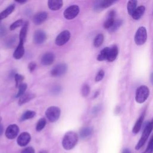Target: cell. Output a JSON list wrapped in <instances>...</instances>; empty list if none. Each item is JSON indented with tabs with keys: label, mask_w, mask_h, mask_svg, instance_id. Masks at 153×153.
<instances>
[{
	"label": "cell",
	"mask_w": 153,
	"mask_h": 153,
	"mask_svg": "<svg viewBox=\"0 0 153 153\" xmlns=\"http://www.w3.org/2000/svg\"><path fill=\"white\" fill-rule=\"evenodd\" d=\"M35 97V94H34L33 93H25L19 97L18 103L19 105H22L23 104L26 102H28L29 101L33 99Z\"/></svg>",
	"instance_id": "cell-17"
},
{
	"label": "cell",
	"mask_w": 153,
	"mask_h": 153,
	"mask_svg": "<svg viewBox=\"0 0 153 153\" xmlns=\"http://www.w3.org/2000/svg\"><path fill=\"white\" fill-rule=\"evenodd\" d=\"M26 1H17V2H19V3H20V4H23V3H25Z\"/></svg>",
	"instance_id": "cell-47"
},
{
	"label": "cell",
	"mask_w": 153,
	"mask_h": 153,
	"mask_svg": "<svg viewBox=\"0 0 153 153\" xmlns=\"http://www.w3.org/2000/svg\"><path fill=\"white\" fill-rule=\"evenodd\" d=\"M118 54V48L116 45L109 48V51L107 60L109 62H113L117 58Z\"/></svg>",
	"instance_id": "cell-18"
},
{
	"label": "cell",
	"mask_w": 153,
	"mask_h": 153,
	"mask_svg": "<svg viewBox=\"0 0 153 153\" xmlns=\"http://www.w3.org/2000/svg\"><path fill=\"white\" fill-rule=\"evenodd\" d=\"M35 115V112L33 111H27L25 112L20 118V121H25L28 119L32 118Z\"/></svg>",
	"instance_id": "cell-27"
},
{
	"label": "cell",
	"mask_w": 153,
	"mask_h": 153,
	"mask_svg": "<svg viewBox=\"0 0 153 153\" xmlns=\"http://www.w3.org/2000/svg\"><path fill=\"white\" fill-rule=\"evenodd\" d=\"M153 152V135L149 140L146 149L144 153H152Z\"/></svg>",
	"instance_id": "cell-36"
},
{
	"label": "cell",
	"mask_w": 153,
	"mask_h": 153,
	"mask_svg": "<svg viewBox=\"0 0 153 153\" xmlns=\"http://www.w3.org/2000/svg\"><path fill=\"white\" fill-rule=\"evenodd\" d=\"M150 79H151V82L152 84H153V72H152V73L151 74V75Z\"/></svg>",
	"instance_id": "cell-45"
},
{
	"label": "cell",
	"mask_w": 153,
	"mask_h": 153,
	"mask_svg": "<svg viewBox=\"0 0 153 153\" xmlns=\"http://www.w3.org/2000/svg\"><path fill=\"white\" fill-rule=\"evenodd\" d=\"M63 6L62 0H49L48 1V7L52 11H57L60 9Z\"/></svg>",
	"instance_id": "cell-15"
},
{
	"label": "cell",
	"mask_w": 153,
	"mask_h": 153,
	"mask_svg": "<svg viewBox=\"0 0 153 153\" xmlns=\"http://www.w3.org/2000/svg\"><path fill=\"white\" fill-rule=\"evenodd\" d=\"M46 39L45 33L41 30H38L33 34V41L36 44H42Z\"/></svg>",
	"instance_id": "cell-11"
},
{
	"label": "cell",
	"mask_w": 153,
	"mask_h": 153,
	"mask_svg": "<svg viewBox=\"0 0 153 153\" xmlns=\"http://www.w3.org/2000/svg\"><path fill=\"white\" fill-rule=\"evenodd\" d=\"M20 153H35V151L32 147H27L23 149Z\"/></svg>",
	"instance_id": "cell-38"
},
{
	"label": "cell",
	"mask_w": 153,
	"mask_h": 153,
	"mask_svg": "<svg viewBox=\"0 0 153 153\" xmlns=\"http://www.w3.org/2000/svg\"><path fill=\"white\" fill-rule=\"evenodd\" d=\"M78 140V134L74 131L67 132L62 140L63 147L66 149L69 150L72 149L77 143Z\"/></svg>",
	"instance_id": "cell-1"
},
{
	"label": "cell",
	"mask_w": 153,
	"mask_h": 153,
	"mask_svg": "<svg viewBox=\"0 0 153 153\" xmlns=\"http://www.w3.org/2000/svg\"><path fill=\"white\" fill-rule=\"evenodd\" d=\"M145 7L143 5L139 6V7L136 8L135 11L131 15L132 18L135 20H139L143 16V14L145 13Z\"/></svg>",
	"instance_id": "cell-19"
},
{
	"label": "cell",
	"mask_w": 153,
	"mask_h": 153,
	"mask_svg": "<svg viewBox=\"0 0 153 153\" xmlns=\"http://www.w3.org/2000/svg\"><path fill=\"white\" fill-rule=\"evenodd\" d=\"M19 131V128L16 124L10 125L5 131V136L8 139H13L16 137Z\"/></svg>",
	"instance_id": "cell-9"
},
{
	"label": "cell",
	"mask_w": 153,
	"mask_h": 153,
	"mask_svg": "<svg viewBox=\"0 0 153 153\" xmlns=\"http://www.w3.org/2000/svg\"><path fill=\"white\" fill-rule=\"evenodd\" d=\"M99 91H97L95 93L94 95V98L97 97L98 96V95H99Z\"/></svg>",
	"instance_id": "cell-44"
},
{
	"label": "cell",
	"mask_w": 153,
	"mask_h": 153,
	"mask_svg": "<svg viewBox=\"0 0 153 153\" xmlns=\"http://www.w3.org/2000/svg\"><path fill=\"white\" fill-rule=\"evenodd\" d=\"M62 88L60 85H55L51 87V88L50 90V92L53 95H58L60 93V92L62 91Z\"/></svg>",
	"instance_id": "cell-33"
},
{
	"label": "cell",
	"mask_w": 153,
	"mask_h": 153,
	"mask_svg": "<svg viewBox=\"0 0 153 153\" xmlns=\"http://www.w3.org/2000/svg\"><path fill=\"white\" fill-rule=\"evenodd\" d=\"M122 153H131V151L128 148H125L122 151Z\"/></svg>",
	"instance_id": "cell-42"
},
{
	"label": "cell",
	"mask_w": 153,
	"mask_h": 153,
	"mask_svg": "<svg viewBox=\"0 0 153 153\" xmlns=\"http://www.w3.org/2000/svg\"><path fill=\"white\" fill-rule=\"evenodd\" d=\"M122 23H123L122 20H115V22L113 23V25H112V26L109 29V31L110 32H113L116 31L121 26Z\"/></svg>",
	"instance_id": "cell-28"
},
{
	"label": "cell",
	"mask_w": 153,
	"mask_h": 153,
	"mask_svg": "<svg viewBox=\"0 0 153 153\" xmlns=\"http://www.w3.org/2000/svg\"><path fill=\"white\" fill-rule=\"evenodd\" d=\"M68 70L66 64L61 63L56 65L51 71V75L54 77H59L63 75Z\"/></svg>",
	"instance_id": "cell-7"
},
{
	"label": "cell",
	"mask_w": 153,
	"mask_h": 153,
	"mask_svg": "<svg viewBox=\"0 0 153 153\" xmlns=\"http://www.w3.org/2000/svg\"><path fill=\"white\" fill-rule=\"evenodd\" d=\"M90 88L88 84H84L81 88V94L83 97H87L90 93Z\"/></svg>",
	"instance_id": "cell-34"
},
{
	"label": "cell",
	"mask_w": 153,
	"mask_h": 153,
	"mask_svg": "<svg viewBox=\"0 0 153 153\" xmlns=\"http://www.w3.org/2000/svg\"><path fill=\"white\" fill-rule=\"evenodd\" d=\"M149 90L146 85H140L136 91L135 100L139 103H143L148 97Z\"/></svg>",
	"instance_id": "cell-3"
},
{
	"label": "cell",
	"mask_w": 153,
	"mask_h": 153,
	"mask_svg": "<svg viewBox=\"0 0 153 153\" xmlns=\"http://www.w3.org/2000/svg\"><path fill=\"white\" fill-rule=\"evenodd\" d=\"M60 109L57 106H50L45 111V115L47 118L52 123L56 121L60 117Z\"/></svg>",
	"instance_id": "cell-4"
},
{
	"label": "cell",
	"mask_w": 153,
	"mask_h": 153,
	"mask_svg": "<svg viewBox=\"0 0 153 153\" xmlns=\"http://www.w3.org/2000/svg\"><path fill=\"white\" fill-rule=\"evenodd\" d=\"M31 139L30 135L29 133L23 132L21 133L17 138V144L20 146H26L30 142Z\"/></svg>",
	"instance_id": "cell-10"
},
{
	"label": "cell",
	"mask_w": 153,
	"mask_h": 153,
	"mask_svg": "<svg viewBox=\"0 0 153 153\" xmlns=\"http://www.w3.org/2000/svg\"><path fill=\"white\" fill-rule=\"evenodd\" d=\"M38 153H48V152L46 150H42V151H39Z\"/></svg>",
	"instance_id": "cell-46"
},
{
	"label": "cell",
	"mask_w": 153,
	"mask_h": 153,
	"mask_svg": "<svg viewBox=\"0 0 153 153\" xmlns=\"http://www.w3.org/2000/svg\"><path fill=\"white\" fill-rule=\"evenodd\" d=\"M101 109V106L100 105H97V106H96L95 107H94V108L92 110V113L93 114H97V112H99Z\"/></svg>",
	"instance_id": "cell-41"
},
{
	"label": "cell",
	"mask_w": 153,
	"mask_h": 153,
	"mask_svg": "<svg viewBox=\"0 0 153 153\" xmlns=\"http://www.w3.org/2000/svg\"><path fill=\"white\" fill-rule=\"evenodd\" d=\"M152 130H153V119L146 125V126L143 131V133L142 134L141 137L135 146L136 149L138 150V149H140L143 146V145L147 140V139Z\"/></svg>",
	"instance_id": "cell-2"
},
{
	"label": "cell",
	"mask_w": 153,
	"mask_h": 153,
	"mask_svg": "<svg viewBox=\"0 0 153 153\" xmlns=\"http://www.w3.org/2000/svg\"><path fill=\"white\" fill-rule=\"evenodd\" d=\"M46 124V120L44 118H40L38 121L37 122V124H36V131H39L41 130H42L45 126Z\"/></svg>",
	"instance_id": "cell-30"
},
{
	"label": "cell",
	"mask_w": 153,
	"mask_h": 153,
	"mask_svg": "<svg viewBox=\"0 0 153 153\" xmlns=\"http://www.w3.org/2000/svg\"><path fill=\"white\" fill-rule=\"evenodd\" d=\"M23 25V20L22 19H19L16 22H14V23H13L10 26V29L11 30H14L15 29L20 27V26H22Z\"/></svg>",
	"instance_id": "cell-35"
},
{
	"label": "cell",
	"mask_w": 153,
	"mask_h": 153,
	"mask_svg": "<svg viewBox=\"0 0 153 153\" xmlns=\"http://www.w3.org/2000/svg\"><path fill=\"white\" fill-rule=\"evenodd\" d=\"M115 16V12L113 10L111 11L108 14V17L106 20L105 21L103 25V26L105 29H109L112 26V25L115 22V19H114Z\"/></svg>",
	"instance_id": "cell-16"
},
{
	"label": "cell",
	"mask_w": 153,
	"mask_h": 153,
	"mask_svg": "<svg viewBox=\"0 0 153 153\" xmlns=\"http://www.w3.org/2000/svg\"><path fill=\"white\" fill-rule=\"evenodd\" d=\"M48 13L45 11H40L36 13L33 17V22L35 25L42 23L47 18Z\"/></svg>",
	"instance_id": "cell-13"
},
{
	"label": "cell",
	"mask_w": 153,
	"mask_h": 153,
	"mask_svg": "<svg viewBox=\"0 0 153 153\" xmlns=\"http://www.w3.org/2000/svg\"><path fill=\"white\" fill-rule=\"evenodd\" d=\"M27 88V84L25 83H23L22 84H21L19 87V91L17 93V94L16 96V97H20L21 96H22L23 94H25V90Z\"/></svg>",
	"instance_id": "cell-32"
},
{
	"label": "cell",
	"mask_w": 153,
	"mask_h": 153,
	"mask_svg": "<svg viewBox=\"0 0 153 153\" xmlns=\"http://www.w3.org/2000/svg\"><path fill=\"white\" fill-rule=\"evenodd\" d=\"M93 133V128L90 127H85L82 128L79 131V136L82 139H85L90 136Z\"/></svg>",
	"instance_id": "cell-23"
},
{
	"label": "cell",
	"mask_w": 153,
	"mask_h": 153,
	"mask_svg": "<svg viewBox=\"0 0 153 153\" xmlns=\"http://www.w3.org/2000/svg\"><path fill=\"white\" fill-rule=\"evenodd\" d=\"M147 39V32L145 27L141 26L137 30L134 36V42L138 45L143 44Z\"/></svg>",
	"instance_id": "cell-5"
},
{
	"label": "cell",
	"mask_w": 153,
	"mask_h": 153,
	"mask_svg": "<svg viewBox=\"0 0 153 153\" xmlns=\"http://www.w3.org/2000/svg\"><path fill=\"white\" fill-rule=\"evenodd\" d=\"M54 59V54L51 52H47L42 56L41 62L43 65L48 66L51 65L53 63Z\"/></svg>",
	"instance_id": "cell-12"
},
{
	"label": "cell",
	"mask_w": 153,
	"mask_h": 153,
	"mask_svg": "<svg viewBox=\"0 0 153 153\" xmlns=\"http://www.w3.org/2000/svg\"><path fill=\"white\" fill-rule=\"evenodd\" d=\"M7 33L6 28L4 26H2L0 27V37L4 36Z\"/></svg>",
	"instance_id": "cell-40"
},
{
	"label": "cell",
	"mask_w": 153,
	"mask_h": 153,
	"mask_svg": "<svg viewBox=\"0 0 153 153\" xmlns=\"http://www.w3.org/2000/svg\"><path fill=\"white\" fill-rule=\"evenodd\" d=\"M36 65L35 62H30L29 63L28 65V69L29 70V71L31 72H33L35 69L36 68Z\"/></svg>",
	"instance_id": "cell-39"
},
{
	"label": "cell",
	"mask_w": 153,
	"mask_h": 153,
	"mask_svg": "<svg viewBox=\"0 0 153 153\" xmlns=\"http://www.w3.org/2000/svg\"><path fill=\"white\" fill-rule=\"evenodd\" d=\"M28 26H29V23L28 22H25V23L23 25L22 28L21 29L20 31V34H19V41H23L25 42L26 35H27V29H28Z\"/></svg>",
	"instance_id": "cell-21"
},
{
	"label": "cell",
	"mask_w": 153,
	"mask_h": 153,
	"mask_svg": "<svg viewBox=\"0 0 153 153\" xmlns=\"http://www.w3.org/2000/svg\"><path fill=\"white\" fill-rule=\"evenodd\" d=\"M143 120H144V115L142 114V115L137 119V120L136 121V122L134 126L133 127L132 131H133V133L136 134V133H137L139 131V130H140V128H141V127H142V125Z\"/></svg>",
	"instance_id": "cell-22"
},
{
	"label": "cell",
	"mask_w": 153,
	"mask_h": 153,
	"mask_svg": "<svg viewBox=\"0 0 153 153\" xmlns=\"http://www.w3.org/2000/svg\"><path fill=\"white\" fill-rule=\"evenodd\" d=\"M16 38H17V37L16 36H12L11 37L9 38L8 39H7V41L5 42L6 47L8 48L13 47L16 44Z\"/></svg>",
	"instance_id": "cell-29"
},
{
	"label": "cell",
	"mask_w": 153,
	"mask_h": 153,
	"mask_svg": "<svg viewBox=\"0 0 153 153\" xmlns=\"http://www.w3.org/2000/svg\"><path fill=\"white\" fill-rule=\"evenodd\" d=\"M71 33L69 30H63L60 32L56 37L55 43L58 46H62L65 45L70 39Z\"/></svg>",
	"instance_id": "cell-8"
},
{
	"label": "cell",
	"mask_w": 153,
	"mask_h": 153,
	"mask_svg": "<svg viewBox=\"0 0 153 153\" xmlns=\"http://www.w3.org/2000/svg\"><path fill=\"white\" fill-rule=\"evenodd\" d=\"M1 120H2V118H1V117L0 116V123H1Z\"/></svg>",
	"instance_id": "cell-48"
},
{
	"label": "cell",
	"mask_w": 153,
	"mask_h": 153,
	"mask_svg": "<svg viewBox=\"0 0 153 153\" xmlns=\"http://www.w3.org/2000/svg\"><path fill=\"white\" fill-rule=\"evenodd\" d=\"M14 77V79L16 81V87H19V86L23 84L22 82L23 81L24 78H25L24 76L20 74H16Z\"/></svg>",
	"instance_id": "cell-31"
},
{
	"label": "cell",
	"mask_w": 153,
	"mask_h": 153,
	"mask_svg": "<svg viewBox=\"0 0 153 153\" xmlns=\"http://www.w3.org/2000/svg\"><path fill=\"white\" fill-rule=\"evenodd\" d=\"M25 53V48H24V42L19 41V43L16 48L14 53L13 57L15 59H21Z\"/></svg>",
	"instance_id": "cell-14"
},
{
	"label": "cell",
	"mask_w": 153,
	"mask_h": 153,
	"mask_svg": "<svg viewBox=\"0 0 153 153\" xmlns=\"http://www.w3.org/2000/svg\"><path fill=\"white\" fill-rule=\"evenodd\" d=\"M109 51V47H105L102 51L100 52L99 55L97 57V60L99 61H103L106 59H107L108 54Z\"/></svg>",
	"instance_id": "cell-25"
},
{
	"label": "cell",
	"mask_w": 153,
	"mask_h": 153,
	"mask_svg": "<svg viewBox=\"0 0 153 153\" xmlns=\"http://www.w3.org/2000/svg\"><path fill=\"white\" fill-rule=\"evenodd\" d=\"M0 22H1V21H0Z\"/></svg>",
	"instance_id": "cell-49"
},
{
	"label": "cell",
	"mask_w": 153,
	"mask_h": 153,
	"mask_svg": "<svg viewBox=\"0 0 153 153\" xmlns=\"http://www.w3.org/2000/svg\"><path fill=\"white\" fill-rule=\"evenodd\" d=\"M79 12V7L76 5H72L64 11L63 16L67 20H72L77 16Z\"/></svg>",
	"instance_id": "cell-6"
},
{
	"label": "cell",
	"mask_w": 153,
	"mask_h": 153,
	"mask_svg": "<svg viewBox=\"0 0 153 153\" xmlns=\"http://www.w3.org/2000/svg\"><path fill=\"white\" fill-rule=\"evenodd\" d=\"M104 75H105V72H104V71H103V70H100V71L98 72V73L97 74L96 76L95 81H96V82H99V81H101V80L103 79Z\"/></svg>",
	"instance_id": "cell-37"
},
{
	"label": "cell",
	"mask_w": 153,
	"mask_h": 153,
	"mask_svg": "<svg viewBox=\"0 0 153 153\" xmlns=\"http://www.w3.org/2000/svg\"><path fill=\"white\" fill-rule=\"evenodd\" d=\"M103 41H104V36H103V34L99 33V34L97 35V36L95 37L94 41H93L94 46L96 47H100L102 44Z\"/></svg>",
	"instance_id": "cell-26"
},
{
	"label": "cell",
	"mask_w": 153,
	"mask_h": 153,
	"mask_svg": "<svg viewBox=\"0 0 153 153\" xmlns=\"http://www.w3.org/2000/svg\"><path fill=\"white\" fill-rule=\"evenodd\" d=\"M137 1L136 0H131L127 2V12L128 14L131 16L135 10L136 9V6H137Z\"/></svg>",
	"instance_id": "cell-24"
},
{
	"label": "cell",
	"mask_w": 153,
	"mask_h": 153,
	"mask_svg": "<svg viewBox=\"0 0 153 153\" xmlns=\"http://www.w3.org/2000/svg\"><path fill=\"white\" fill-rule=\"evenodd\" d=\"M14 8V4H11L8 7H7L3 11L0 13V21L8 17L11 13H13Z\"/></svg>",
	"instance_id": "cell-20"
},
{
	"label": "cell",
	"mask_w": 153,
	"mask_h": 153,
	"mask_svg": "<svg viewBox=\"0 0 153 153\" xmlns=\"http://www.w3.org/2000/svg\"><path fill=\"white\" fill-rule=\"evenodd\" d=\"M3 131H4V127L2 124H0V136L2 135V134L3 133Z\"/></svg>",
	"instance_id": "cell-43"
}]
</instances>
